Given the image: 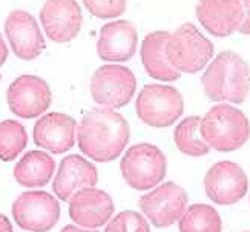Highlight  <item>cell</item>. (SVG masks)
Masks as SVG:
<instances>
[{
	"label": "cell",
	"mask_w": 250,
	"mask_h": 232,
	"mask_svg": "<svg viewBox=\"0 0 250 232\" xmlns=\"http://www.w3.org/2000/svg\"><path fill=\"white\" fill-rule=\"evenodd\" d=\"M129 137L127 120L114 109L103 106L86 113L77 129L80 151L100 163L115 160L126 148Z\"/></svg>",
	"instance_id": "6da1fadb"
},
{
	"label": "cell",
	"mask_w": 250,
	"mask_h": 232,
	"mask_svg": "<svg viewBox=\"0 0 250 232\" xmlns=\"http://www.w3.org/2000/svg\"><path fill=\"white\" fill-rule=\"evenodd\" d=\"M204 93L212 102L243 103L250 91V66L233 51H223L203 74Z\"/></svg>",
	"instance_id": "7a4b0ae2"
},
{
	"label": "cell",
	"mask_w": 250,
	"mask_h": 232,
	"mask_svg": "<svg viewBox=\"0 0 250 232\" xmlns=\"http://www.w3.org/2000/svg\"><path fill=\"white\" fill-rule=\"evenodd\" d=\"M201 137L215 151H236L250 137L249 118L232 105H215L201 118Z\"/></svg>",
	"instance_id": "3957f363"
},
{
	"label": "cell",
	"mask_w": 250,
	"mask_h": 232,
	"mask_svg": "<svg viewBox=\"0 0 250 232\" xmlns=\"http://www.w3.org/2000/svg\"><path fill=\"white\" fill-rule=\"evenodd\" d=\"M120 169L125 182L135 191H147L163 182L167 160L160 148L152 143H137L122 159Z\"/></svg>",
	"instance_id": "277c9868"
},
{
	"label": "cell",
	"mask_w": 250,
	"mask_h": 232,
	"mask_svg": "<svg viewBox=\"0 0 250 232\" xmlns=\"http://www.w3.org/2000/svg\"><path fill=\"white\" fill-rule=\"evenodd\" d=\"M213 43L189 22L170 34L166 46L170 65L180 72L188 74L204 70L213 57Z\"/></svg>",
	"instance_id": "5b68a950"
},
{
	"label": "cell",
	"mask_w": 250,
	"mask_h": 232,
	"mask_svg": "<svg viewBox=\"0 0 250 232\" xmlns=\"http://www.w3.org/2000/svg\"><path fill=\"white\" fill-rule=\"evenodd\" d=\"M137 114L143 123L154 128L172 126L184 111L183 95L169 85H146L137 97Z\"/></svg>",
	"instance_id": "8992f818"
},
{
	"label": "cell",
	"mask_w": 250,
	"mask_h": 232,
	"mask_svg": "<svg viewBox=\"0 0 250 232\" xmlns=\"http://www.w3.org/2000/svg\"><path fill=\"white\" fill-rule=\"evenodd\" d=\"M137 88L134 72L126 66L104 65L91 79V95L103 108H123L132 100Z\"/></svg>",
	"instance_id": "52a82bcc"
},
{
	"label": "cell",
	"mask_w": 250,
	"mask_h": 232,
	"mask_svg": "<svg viewBox=\"0 0 250 232\" xmlns=\"http://www.w3.org/2000/svg\"><path fill=\"white\" fill-rule=\"evenodd\" d=\"M188 192L175 182H166L138 198V206L155 228L177 223L188 209Z\"/></svg>",
	"instance_id": "ba28073f"
},
{
	"label": "cell",
	"mask_w": 250,
	"mask_h": 232,
	"mask_svg": "<svg viewBox=\"0 0 250 232\" xmlns=\"http://www.w3.org/2000/svg\"><path fill=\"white\" fill-rule=\"evenodd\" d=\"M16 223L26 231L48 232L60 218V205L45 191H28L20 194L13 203Z\"/></svg>",
	"instance_id": "9c48e42d"
},
{
	"label": "cell",
	"mask_w": 250,
	"mask_h": 232,
	"mask_svg": "<svg viewBox=\"0 0 250 232\" xmlns=\"http://www.w3.org/2000/svg\"><path fill=\"white\" fill-rule=\"evenodd\" d=\"M204 189L216 205H235L249 191V179L244 169L233 162L215 163L204 177Z\"/></svg>",
	"instance_id": "30bf717a"
},
{
	"label": "cell",
	"mask_w": 250,
	"mask_h": 232,
	"mask_svg": "<svg viewBox=\"0 0 250 232\" xmlns=\"http://www.w3.org/2000/svg\"><path fill=\"white\" fill-rule=\"evenodd\" d=\"M6 100L11 113L21 118L42 116L51 105L52 95L48 83L37 75H20L9 85Z\"/></svg>",
	"instance_id": "8fae6325"
},
{
	"label": "cell",
	"mask_w": 250,
	"mask_h": 232,
	"mask_svg": "<svg viewBox=\"0 0 250 232\" xmlns=\"http://www.w3.org/2000/svg\"><path fill=\"white\" fill-rule=\"evenodd\" d=\"M40 20L52 42L68 43L82 29V8L75 0H46L40 9Z\"/></svg>",
	"instance_id": "7c38bea8"
},
{
	"label": "cell",
	"mask_w": 250,
	"mask_h": 232,
	"mask_svg": "<svg viewBox=\"0 0 250 232\" xmlns=\"http://www.w3.org/2000/svg\"><path fill=\"white\" fill-rule=\"evenodd\" d=\"M5 34L14 54L21 60L36 59L46 48L36 19L23 9L9 13L5 22Z\"/></svg>",
	"instance_id": "4fadbf2b"
},
{
	"label": "cell",
	"mask_w": 250,
	"mask_h": 232,
	"mask_svg": "<svg viewBox=\"0 0 250 232\" xmlns=\"http://www.w3.org/2000/svg\"><path fill=\"white\" fill-rule=\"evenodd\" d=\"M195 13L203 28L215 37H227L240 31L244 20L240 0H198Z\"/></svg>",
	"instance_id": "5bb4252c"
},
{
	"label": "cell",
	"mask_w": 250,
	"mask_h": 232,
	"mask_svg": "<svg viewBox=\"0 0 250 232\" xmlns=\"http://www.w3.org/2000/svg\"><path fill=\"white\" fill-rule=\"evenodd\" d=\"M112 214V198L94 186L77 191L69 200V217L83 228H100L109 222Z\"/></svg>",
	"instance_id": "9a60e30c"
},
{
	"label": "cell",
	"mask_w": 250,
	"mask_h": 232,
	"mask_svg": "<svg viewBox=\"0 0 250 232\" xmlns=\"http://www.w3.org/2000/svg\"><path fill=\"white\" fill-rule=\"evenodd\" d=\"M77 121L62 113H51L37 120L32 131L34 143L52 154H63L75 145Z\"/></svg>",
	"instance_id": "2e32d148"
},
{
	"label": "cell",
	"mask_w": 250,
	"mask_h": 232,
	"mask_svg": "<svg viewBox=\"0 0 250 232\" xmlns=\"http://www.w3.org/2000/svg\"><path fill=\"white\" fill-rule=\"evenodd\" d=\"M99 182V172L91 162L82 156L72 154L60 162L52 191L63 202H69L71 197L84 187H92Z\"/></svg>",
	"instance_id": "e0dca14e"
},
{
	"label": "cell",
	"mask_w": 250,
	"mask_h": 232,
	"mask_svg": "<svg viewBox=\"0 0 250 232\" xmlns=\"http://www.w3.org/2000/svg\"><path fill=\"white\" fill-rule=\"evenodd\" d=\"M138 36L129 20H115L100 29L97 54L106 62H127L137 51Z\"/></svg>",
	"instance_id": "ac0fdd59"
},
{
	"label": "cell",
	"mask_w": 250,
	"mask_h": 232,
	"mask_svg": "<svg viewBox=\"0 0 250 232\" xmlns=\"http://www.w3.org/2000/svg\"><path fill=\"white\" fill-rule=\"evenodd\" d=\"M170 34L167 31H154L147 34L141 43V63L146 72L155 80L173 82L180 79V71L170 65L166 46Z\"/></svg>",
	"instance_id": "d6986e66"
},
{
	"label": "cell",
	"mask_w": 250,
	"mask_h": 232,
	"mask_svg": "<svg viewBox=\"0 0 250 232\" xmlns=\"http://www.w3.org/2000/svg\"><path fill=\"white\" fill-rule=\"evenodd\" d=\"M56 162L43 151H29L14 166V179L25 187H42L52 179Z\"/></svg>",
	"instance_id": "ffe728a7"
},
{
	"label": "cell",
	"mask_w": 250,
	"mask_h": 232,
	"mask_svg": "<svg viewBox=\"0 0 250 232\" xmlns=\"http://www.w3.org/2000/svg\"><path fill=\"white\" fill-rule=\"evenodd\" d=\"M173 140L178 151L190 157H201L210 151V146L201 137V118L198 116L181 120L173 132Z\"/></svg>",
	"instance_id": "44dd1931"
},
{
	"label": "cell",
	"mask_w": 250,
	"mask_h": 232,
	"mask_svg": "<svg viewBox=\"0 0 250 232\" xmlns=\"http://www.w3.org/2000/svg\"><path fill=\"white\" fill-rule=\"evenodd\" d=\"M180 232H221L223 222L216 209L209 205H192L178 220Z\"/></svg>",
	"instance_id": "7402d4cb"
},
{
	"label": "cell",
	"mask_w": 250,
	"mask_h": 232,
	"mask_svg": "<svg viewBox=\"0 0 250 232\" xmlns=\"http://www.w3.org/2000/svg\"><path fill=\"white\" fill-rule=\"evenodd\" d=\"M26 143L25 126L17 120H5L0 123V159L3 162L14 160L26 148Z\"/></svg>",
	"instance_id": "603a6c76"
},
{
	"label": "cell",
	"mask_w": 250,
	"mask_h": 232,
	"mask_svg": "<svg viewBox=\"0 0 250 232\" xmlns=\"http://www.w3.org/2000/svg\"><path fill=\"white\" fill-rule=\"evenodd\" d=\"M104 232H150L147 220L134 211H123L107 223Z\"/></svg>",
	"instance_id": "cb8c5ba5"
},
{
	"label": "cell",
	"mask_w": 250,
	"mask_h": 232,
	"mask_svg": "<svg viewBox=\"0 0 250 232\" xmlns=\"http://www.w3.org/2000/svg\"><path fill=\"white\" fill-rule=\"evenodd\" d=\"M127 0H83L89 13L99 19H114L126 11Z\"/></svg>",
	"instance_id": "d4e9b609"
},
{
	"label": "cell",
	"mask_w": 250,
	"mask_h": 232,
	"mask_svg": "<svg viewBox=\"0 0 250 232\" xmlns=\"http://www.w3.org/2000/svg\"><path fill=\"white\" fill-rule=\"evenodd\" d=\"M240 2L244 8V20L240 28V32L250 36V0H240Z\"/></svg>",
	"instance_id": "484cf974"
},
{
	"label": "cell",
	"mask_w": 250,
	"mask_h": 232,
	"mask_svg": "<svg viewBox=\"0 0 250 232\" xmlns=\"http://www.w3.org/2000/svg\"><path fill=\"white\" fill-rule=\"evenodd\" d=\"M8 59V48H6V43L3 42V37L0 34V66H2Z\"/></svg>",
	"instance_id": "4316f807"
},
{
	"label": "cell",
	"mask_w": 250,
	"mask_h": 232,
	"mask_svg": "<svg viewBox=\"0 0 250 232\" xmlns=\"http://www.w3.org/2000/svg\"><path fill=\"white\" fill-rule=\"evenodd\" d=\"M0 232H13V226L3 214H0Z\"/></svg>",
	"instance_id": "83f0119b"
},
{
	"label": "cell",
	"mask_w": 250,
	"mask_h": 232,
	"mask_svg": "<svg viewBox=\"0 0 250 232\" xmlns=\"http://www.w3.org/2000/svg\"><path fill=\"white\" fill-rule=\"evenodd\" d=\"M60 232H99V231L97 229H82V228H77L74 225H68V226H64Z\"/></svg>",
	"instance_id": "f1b7e54d"
},
{
	"label": "cell",
	"mask_w": 250,
	"mask_h": 232,
	"mask_svg": "<svg viewBox=\"0 0 250 232\" xmlns=\"http://www.w3.org/2000/svg\"><path fill=\"white\" fill-rule=\"evenodd\" d=\"M243 232H250V231H243Z\"/></svg>",
	"instance_id": "f546056e"
}]
</instances>
